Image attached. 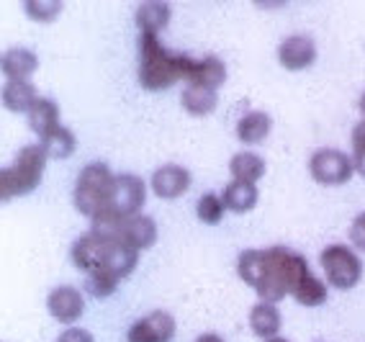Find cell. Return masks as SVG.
Masks as SVG:
<instances>
[{"instance_id": "obj_1", "label": "cell", "mask_w": 365, "mask_h": 342, "mask_svg": "<svg viewBox=\"0 0 365 342\" xmlns=\"http://www.w3.org/2000/svg\"><path fill=\"white\" fill-rule=\"evenodd\" d=\"M190 57L188 54H175L165 49L157 36H144L139 33V86L144 90H168L185 80Z\"/></svg>"}, {"instance_id": "obj_2", "label": "cell", "mask_w": 365, "mask_h": 342, "mask_svg": "<svg viewBox=\"0 0 365 342\" xmlns=\"http://www.w3.org/2000/svg\"><path fill=\"white\" fill-rule=\"evenodd\" d=\"M307 276H312L307 257L299 255L296 250L288 247H267L265 250V278H262L257 296L262 301H281L288 294L294 296L299 283Z\"/></svg>"}, {"instance_id": "obj_3", "label": "cell", "mask_w": 365, "mask_h": 342, "mask_svg": "<svg viewBox=\"0 0 365 342\" xmlns=\"http://www.w3.org/2000/svg\"><path fill=\"white\" fill-rule=\"evenodd\" d=\"M46 155L41 150V145H29L16 155L14 165H8L3 175H0V193H3V201H11V198L26 196V193L36 191L44 178V167H46Z\"/></svg>"}, {"instance_id": "obj_4", "label": "cell", "mask_w": 365, "mask_h": 342, "mask_svg": "<svg viewBox=\"0 0 365 342\" xmlns=\"http://www.w3.org/2000/svg\"><path fill=\"white\" fill-rule=\"evenodd\" d=\"M113 183H116V175L106 162L85 165L78 175V183H75V209L88 219L98 217L108 206Z\"/></svg>"}, {"instance_id": "obj_5", "label": "cell", "mask_w": 365, "mask_h": 342, "mask_svg": "<svg viewBox=\"0 0 365 342\" xmlns=\"http://www.w3.org/2000/svg\"><path fill=\"white\" fill-rule=\"evenodd\" d=\"M319 265L324 270L327 283L339 291L355 289L363 278V263L347 244H329L327 250H322Z\"/></svg>"}, {"instance_id": "obj_6", "label": "cell", "mask_w": 365, "mask_h": 342, "mask_svg": "<svg viewBox=\"0 0 365 342\" xmlns=\"http://www.w3.org/2000/svg\"><path fill=\"white\" fill-rule=\"evenodd\" d=\"M309 172L312 178L319 185H345L350 183L352 172H355V165L352 157H347L342 150H334V147H324V150H317L309 160Z\"/></svg>"}, {"instance_id": "obj_7", "label": "cell", "mask_w": 365, "mask_h": 342, "mask_svg": "<svg viewBox=\"0 0 365 342\" xmlns=\"http://www.w3.org/2000/svg\"><path fill=\"white\" fill-rule=\"evenodd\" d=\"M144 198H147V185L139 175H116V183H113L111 198H108V206L106 209L113 211L116 217L121 219H131L137 217L139 209L144 206Z\"/></svg>"}, {"instance_id": "obj_8", "label": "cell", "mask_w": 365, "mask_h": 342, "mask_svg": "<svg viewBox=\"0 0 365 342\" xmlns=\"http://www.w3.org/2000/svg\"><path fill=\"white\" fill-rule=\"evenodd\" d=\"M175 337V319L168 311H152L129 327L126 342H170Z\"/></svg>"}, {"instance_id": "obj_9", "label": "cell", "mask_w": 365, "mask_h": 342, "mask_svg": "<svg viewBox=\"0 0 365 342\" xmlns=\"http://www.w3.org/2000/svg\"><path fill=\"white\" fill-rule=\"evenodd\" d=\"M278 62L291 73L309 70L317 62V44L307 33H294V36L283 39L281 46H278Z\"/></svg>"}, {"instance_id": "obj_10", "label": "cell", "mask_w": 365, "mask_h": 342, "mask_svg": "<svg viewBox=\"0 0 365 342\" xmlns=\"http://www.w3.org/2000/svg\"><path fill=\"white\" fill-rule=\"evenodd\" d=\"M46 309L49 314L57 319L59 324H75L83 316L85 311V301H83V294H80L75 286H57V289L49 294L46 299Z\"/></svg>"}, {"instance_id": "obj_11", "label": "cell", "mask_w": 365, "mask_h": 342, "mask_svg": "<svg viewBox=\"0 0 365 342\" xmlns=\"http://www.w3.org/2000/svg\"><path fill=\"white\" fill-rule=\"evenodd\" d=\"M108 244L111 239L101 237L96 232H88L85 237H80L72 244V263L83 273H93V270L103 268L106 255H108Z\"/></svg>"}, {"instance_id": "obj_12", "label": "cell", "mask_w": 365, "mask_h": 342, "mask_svg": "<svg viewBox=\"0 0 365 342\" xmlns=\"http://www.w3.org/2000/svg\"><path fill=\"white\" fill-rule=\"evenodd\" d=\"M152 191L157 198H165V201H173V198H180L182 193L190 188V172L182 167V165H163L157 167L155 175H152Z\"/></svg>"}, {"instance_id": "obj_13", "label": "cell", "mask_w": 365, "mask_h": 342, "mask_svg": "<svg viewBox=\"0 0 365 342\" xmlns=\"http://www.w3.org/2000/svg\"><path fill=\"white\" fill-rule=\"evenodd\" d=\"M224 83H227V65L219 57H214V54H206L201 60L190 57L188 73H185V86H203L211 88V90H219Z\"/></svg>"}, {"instance_id": "obj_14", "label": "cell", "mask_w": 365, "mask_h": 342, "mask_svg": "<svg viewBox=\"0 0 365 342\" xmlns=\"http://www.w3.org/2000/svg\"><path fill=\"white\" fill-rule=\"evenodd\" d=\"M137 263H139V250H134L126 239H111V244H108V255H106V263H103L106 270H111L113 276L121 281V278L134 273Z\"/></svg>"}, {"instance_id": "obj_15", "label": "cell", "mask_w": 365, "mask_h": 342, "mask_svg": "<svg viewBox=\"0 0 365 342\" xmlns=\"http://www.w3.org/2000/svg\"><path fill=\"white\" fill-rule=\"evenodd\" d=\"M121 239H126V242L134 247V250H150L152 244L157 242V224L152 217H142V214H137V217L126 219L124 224V232H121Z\"/></svg>"}, {"instance_id": "obj_16", "label": "cell", "mask_w": 365, "mask_h": 342, "mask_svg": "<svg viewBox=\"0 0 365 342\" xmlns=\"http://www.w3.org/2000/svg\"><path fill=\"white\" fill-rule=\"evenodd\" d=\"M281 311H278V306L270 301H260L255 304L252 311H250V327H252V332L257 337H262V340H270V337H278V332H281Z\"/></svg>"}, {"instance_id": "obj_17", "label": "cell", "mask_w": 365, "mask_h": 342, "mask_svg": "<svg viewBox=\"0 0 365 342\" xmlns=\"http://www.w3.org/2000/svg\"><path fill=\"white\" fill-rule=\"evenodd\" d=\"M170 14H173V8L170 3H142L137 8V26H139V33L144 36H157V33L168 28L170 24Z\"/></svg>"}, {"instance_id": "obj_18", "label": "cell", "mask_w": 365, "mask_h": 342, "mask_svg": "<svg viewBox=\"0 0 365 342\" xmlns=\"http://www.w3.org/2000/svg\"><path fill=\"white\" fill-rule=\"evenodd\" d=\"M39 100L36 88L29 80H8L3 86V105L14 113H29L34 103Z\"/></svg>"}, {"instance_id": "obj_19", "label": "cell", "mask_w": 365, "mask_h": 342, "mask_svg": "<svg viewBox=\"0 0 365 342\" xmlns=\"http://www.w3.org/2000/svg\"><path fill=\"white\" fill-rule=\"evenodd\" d=\"M273 129V119L265 111H250L237 121V137L245 145H262Z\"/></svg>"}, {"instance_id": "obj_20", "label": "cell", "mask_w": 365, "mask_h": 342, "mask_svg": "<svg viewBox=\"0 0 365 342\" xmlns=\"http://www.w3.org/2000/svg\"><path fill=\"white\" fill-rule=\"evenodd\" d=\"M257 185L255 183H242V180H232V183L224 188L222 201L227 206V211H235V214H247L257 206Z\"/></svg>"}, {"instance_id": "obj_21", "label": "cell", "mask_w": 365, "mask_h": 342, "mask_svg": "<svg viewBox=\"0 0 365 342\" xmlns=\"http://www.w3.org/2000/svg\"><path fill=\"white\" fill-rule=\"evenodd\" d=\"M0 67H3V73H6V78L11 80H29L34 73H36V67H39V60H36V54L31 52V49H8L6 54H3V62H0Z\"/></svg>"}, {"instance_id": "obj_22", "label": "cell", "mask_w": 365, "mask_h": 342, "mask_svg": "<svg viewBox=\"0 0 365 342\" xmlns=\"http://www.w3.org/2000/svg\"><path fill=\"white\" fill-rule=\"evenodd\" d=\"M29 126L39 137H46L49 132H54L57 126H62L59 124V105L52 98H39L29 111Z\"/></svg>"}, {"instance_id": "obj_23", "label": "cell", "mask_w": 365, "mask_h": 342, "mask_svg": "<svg viewBox=\"0 0 365 342\" xmlns=\"http://www.w3.org/2000/svg\"><path fill=\"white\" fill-rule=\"evenodd\" d=\"M180 103L190 116H209L216 108V103H219V95H216V90H211V88L185 86V90H182V95H180Z\"/></svg>"}, {"instance_id": "obj_24", "label": "cell", "mask_w": 365, "mask_h": 342, "mask_svg": "<svg viewBox=\"0 0 365 342\" xmlns=\"http://www.w3.org/2000/svg\"><path fill=\"white\" fill-rule=\"evenodd\" d=\"M229 172H232V178L242 180V183H257L265 175V160L255 152H240L229 162Z\"/></svg>"}, {"instance_id": "obj_25", "label": "cell", "mask_w": 365, "mask_h": 342, "mask_svg": "<svg viewBox=\"0 0 365 342\" xmlns=\"http://www.w3.org/2000/svg\"><path fill=\"white\" fill-rule=\"evenodd\" d=\"M41 150L49 160H67L78 147V139L75 134L67 129V126H57L54 132H49L46 137H41Z\"/></svg>"}, {"instance_id": "obj_26", "label": "cell", "mask_w": 365, "mask_h": 342, "mask_svg": "<svg viewBox=\"0 0 365 342\" xmlns=\"http://www.w3.org/2000/svg\"><path fill=\"white\" fill-rule=\"evenodd\" d=\"M237 273L247 286L255 291L260 289L262 278H265V250H245L237 260Z\"/></svg>"}, {"instance_id": "obj_27", "label": "cell", "mask_w": 365, "mask_h": 342, "mask_svg": "<svg viewBox=\"0 0 365 342\" xmlns=\"http://www.w3.org/2000/svg\"><path fill=\"white\" fill-rule=\"evenodd\" d=\"M116 289H118V278L106 268L93 270V273H88V278H85V291H88L93 299H108L111 294H116Z\"/></svg>"}, {"instance_id": "obj_28", "label": "cell", "mask_w": 365, "mask_h": 342, "mask_svg": "<svg viewBox=\"0 0 365 342\" xmlns=\"http://www.w3.org/2000/svg\"><path fill=\"white\" fill-rule=\"evenodd\" d=\"M294 299L301 306H322L327 301V283L317 276H307L294 291Z\"/></svg>"}, {"instance_id": "obj_29", "label": "cell", "mask_w": 365, "mask_h": 342, "mask_svg": "<svg viewBox=\"0 0 365 342\" xmlns=\"http://www.w3.org/2000/svg\"><path fill=\"white\" fill-rule=\"evenodd\" d=\"M24 11L31 21L36 24H52L59 19V14L65 11V3L59 0H26L24 3Z\"/></svg>"}, {"instance_id": "obj_30", "label": "cell", "mask_w": 365, "mask_h": 342, "mask_svg": "<svg viewBox=\"0 0 365 342\" xmlns=\"http://www.w3.org/2000/svg\"><path fill=\"white\" fill-rule=\"evenodd\" d=\"M224 211H227V206H224L222 196H216V193H206L196 204V214L203 224H219L224 219Z\"/></svg>"}, {"instance_id": "obj_31", "label": "cell", "mask_w": 365, "mask_h": 342, "mask_svg": "<svg viewBox=\"0 0 365 342\" xmlns=\"http://www.w3.org/2000/svg\"><path fill=\"white\" fill-rule=\"evenodd\" d=\"M350 242L358 247V250L365 252V211L358 214L350 224Z\"/></svg>"}, {"instance_id": "obj_32", "label": "cell", "mask_w": 365, "mask_h": 342, "mask_svg": "<svg viewBox=\"0 0 365 342\" xmlns=\"http://www.w3.org/2000/svg\"><path fill=\"white\" fill-rule=\"evenodd\" d=\"M57 342H96V337L83 327H67L62 335H59Z\"/></svg>"}, {"instance_id": "obj_33", "label": "cell", "mask_w": 365, "mask_h": 342, "mask_svg": "<svg viewBox=\"0 0 365 342\" xmlns=\"http://www.w3.org/2000/svg\"><path fill=\"white\" fill-rule=\"evenodd\" d=\"M352 152H365V121H360L355 129H352Z\"/></svg>"}, {"instance_id": "obj_34", "label": "cell", "mask_w": 365, "mask_h": 342, "mask_svg": "<svg viewBox=\"0 0 365 342\" xmlns=\"http://www.w3.org/2000/svg\"><path fill=\"white\" fill-rule=\"evenodd\" d=\"M352 165H355V172H360V175L365 178V152L352 155Z\"/></svg>"}, {"instance_id": "obj_35", "label": "cell", "mask_w": 365, "mask_h": 342, "mask_svg": "<svg viewBox=\"0 0 365 342\" xmlns=\"http://www.w3.org/2000/svg\"><path fill=\"white\" fill-rule=\"evenodd\" d=\"M196 342H224V340L219 335H214V332H209V335H201V337H198Z\"/></svg>"}, {"instance_id": "obj_36", "label": "cell", "mask_w": 365, "mask_h": 342, "mask_svg": "<svg viewBox=\"0 0 365 342\" xmlns=\"http://www.w3.org/2000/svg\"><path fill=\"white\" fill-rule=\"evenodd\" d=\"M360 113H363V119H365V93L360 95Z\"/></svg>"}, {"instance_id": "obj_37", "label": "cell", "mask_w": 365, "mask_h": 342, "mask_svg": "<svg viewBox=\"0 0 365 342\" xmlns=\"http://www.w3.org/2000/svg\"><path fill=\"white\" fill-rule=\"evenodd\" d=\"M265 342H288L286 337H270V340H265Z\"/></svg>"}]
</instances>
